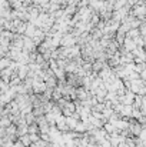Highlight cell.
<instances>
[{
    "label": "cell",
    "instance_id": "277c9868",
    "mask_svg": "<svg viewBox=\"0 0 146 147\" xmlns=\"http://www.w3.org/2000/svg\"><path fill=\"white\" fill-rule=\"evenodd\" d=\"M36 32H37V27H36V24H33V23H29V26H27V30H26V34L24 36H27V37H35V34H36Z\"/></svg>",
    "mask_w": 146,
    "mask_h": 147
},
{
    "label": "cell",
    "instance_id": "ba28073f",
    "mask_svg": "<svg viewBox=\"0 0 146 147\" xmlns=\"http://www.w3.org/2000/svg\"><path fill=\"white\" fill-rule=\"evenodd\" d=\"M17 140H20V142L23 143V146H26V147H30V146H32V142H30V137H29V134H26V136H22V137H19Z\"/></svg>",
    "mask_w": 146,
    "mask_h": 147
},
{
    "label": "cell",
    "instance_id": "7a4b0ae2",
    "mask_svg": "<svg viewBox=\"0 0 146 147\" xmlns=\"http://www.w3.org/2000/svg\"><path fill=\"white\" fill-rule=\"evenodd\" d=\"M56 127H57L62 133H67V131H70V127H69V124H67L66 116H60V117L57 119V121H56Z\"/></svg>",
    "mask_w": 146,
    "mask_h": 147
},
{
    "label": "cell",
    "instance_id": "5b68a950",
    "mask_svg": "<svg viewBox=\"0 0 146 147\" xmlns=\"http://www.w3.org/2000/svg\"><path fill=\"white\" fill-rule=\"evenodd\" d=\"M142 34H141V30L139 29H130L129 32H128V34H126V37H129V39H136V37H141Z\"/></svg>",
    "mask_w": 146,
    "mask_h": 147
},
{
    "label": "cell",
    "instance_id": "30bf717a",
    "mask_svg": "<svg viewBox=\"0 0 146 147\" xmlns=\"http://www.w3.org/2000/svg\"><path fill=\"white\" fill-rule=\"evenodd\" d=\"M142 143H146V129H143L142 131H141V134H139V137H138Z\"/></svg>",
    "mask_w": 146,
    "mask_h": 147
},
{
    "label": "cell",
    "instance_id": "3957f363",
    "mask_svg": "<svg viewBox=\"0 0 146 147\" xmlns=\"http://www.w3.org/2000/svg\"><path fill=\"white\" fill-rule=\"evenodd\" d=\"M123 47L128 50V51H133L135 49H138V46H136V43H135V40L133 39H129V37H126V40H125V45H123Z\"/></svg>",
    "mask_w": 146,
    "mask_h": 147
},
{
    "label": "cell",
    "instance_id": "9c48e42d",
    "mask_svg": "<svg viewBox=\"0 0 146 147\" xmlns=\"http://www.w3.org/2000/svg\"><path fill=\"white\" fill-rule=\"evenodd\" d=\"M29 134H40V129H39L37 123L29 126Z\"/></svg>",
    "mask_w": 146,
    "mask_h": 147
},
{
    "label": "cell",
    "instance_id": "8992f818",
    "mask_svg": "<svg viewBox=\"0 0 146 147\" xmlns=\"http://www.w3.org/2000/svg\"><path fill=\"white\" fill-rule=\"evenodd\" d=\"M12 59H9V57H1V60H0V69L1 70H4V69H7V67H10V64H12Z\"/></svg>",
    "mask_w": 146,
    "mask_h": 147
},
{
    "label": "cell",
    "instance_id": "8fae6325",
    "mask_svg": "<svg viewBox=\"0 0 146 147\" xmlns=\"http://www.w3.org/2000/svg\"><path fill=\"white\" fill-rule=\"evenodd\" d=\"M141 79H142V80H145V82H146V69L143 70V71H142V73H141Z\"/></svg>",
    "mask_w": 146,
    "mask_h": 147
},
{
    "label": "cell",
    "instance_id": "6da1fadb",
    "mask_svg": "<svg viewBox=\"0 0 146 147\" xmlns=\"http://www.w3.org/2000/svg\"><path fill=\"white\" fill-rule=\"evenodd\" d=\"M77 45V37H75L72 33H67L62 39V47H73Z\"/></svg>",
    "mask_w": 146,
    "mask_h": 147
},
{
    "label": "cell",
    "instance_id": "7c38bea8",
    "mask_svg": "<svg viewBox=\"0 0 146 147\" xmlns=\"http://www.w3.org/2000/svg\"><path fill=\"white\" fill-rule=\"evenodd\" d=\"M96 1H106V0H96Z\"/></svg>",
    "mask_w": 146,
    "mask_h": 147
},
{
    "label": "cell",
    "instance_id": "52a82bcc",
    "mask_svg": "<svg viewBox=\"0 0 146 147\" xmlns=\"http://www.w3.org/2000/svg\"><path fill=\"white\" fill-rule=\"evenodd\" d=\"M26 123H27L29 126L36 124V116L33 114V111H32V113H29V114H26Z\"/></svg>",
    "mask_w": 146,
    "mask_h": 147
}]
</instances>
